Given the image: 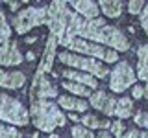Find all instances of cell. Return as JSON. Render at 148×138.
<instances>
[{
	"label": "cell",
	"instance_id": "cell-1",
	"mask_svg": "<svg viewBox=\"0 0 148 138\" xmlns=\"http://www.w3.org/2000/svg\"><path fill=\"white\" fill-rule=\"evenodd\" d=\"M30 116L39 131L52 133L56 127H63L67 118L59 112V107L48 99H34L30 107Z\"/></svg>",
	"mask_w": 148,
	"mask_h": 138
},
{
	"label": "cell",
	"instance_id": "cell-2",
	"mask_svg": "<svg viewBox=\"0 0 148 138\" xmlns=\"http://www.w3.org/2000/svg\"><path fill=\"white\" fill-rule=\"evenodd\" d=\"M67 48H72L74 52L82 53V55H89V57H95V59H102L106 63H117L119 61V53L117 50H108L104 48V44H98V43H92V41H87V39H82V37H74V39L69 43Z\"/></svg>",
	"mask_w": 148,
	"mask_h": 138
},
{
	"label": "cell",
	"instance_id": "cell-3",
	"mask_svg": "<svg viewBox=\"0 0 148 138\" xmlns=\"http://www.w3.org/2000/svg\"><path fill=\"white\" fill-rule=\"evenodd\" d=\"M59 63L69 64L72 68H80L83 72H89L96 77H106L109 74V70L104 66L100 61H96L95 57L89 59V55H78V53H71V52H61L58 55Z\"/></svg>",
	"mask_w": 148,
	"mask_h": 138
},
{
	"label": "cell",
	"instance_id": "cell-4",
	"mask_svg": "<svg viewBox=\"0 0 148 138\" xmlns=\"http://www.w3.org/2000/svg\"><path fill=\"white\" fill-rule=\"evenodd\" d=\"M0 120L13 125H28L30 112L21 101L9 98L6 94H0Z\"/></svg>",
	"mask_w": 148,
	"mask_h": 138
},
{
	"label": "cell",
	"instance_id": "cell-5",
	"mask_svg": "<svg viewBox=\"0 0 148 138\" xmlns=\"http://www.w3.org/2000/svg\"><path fill=\"white\" fill-rule=\"evenodd\" d=\"M46 18H48V7H28L15 17L13 26H15L17 33L22 35L35 26L46 24Z\"/></svg>",
	"mask_w": 148,
	"mask_h": 138
},
{
	"label": "cell",
	"instance_id": "cell-6",
	"mask_svg": "<svg viewBox=\"0 0 148 138\" xmlns=\"http://www.w3.org/2000/svg\"><path fill=\"white\" fill-rule=\"evenodd\" d=\"M137 76L133 74V68L126 61H120L113 72H109V89L113 92H124L128 87L135 85Z\"/></svg>",
	"mask_w": 148,
	"mask_h": 138
},
{
	"label": "cell",
	"instance_id": "cell-7",
	"mask_svg": "<svg viewBox=\"0 0 148 138\" xmlns=\"http://www.w3.org/2000/svg\"><path fill=\"white\" fill-rule=\"evenodd\" d=\"M32 99H48L58 96V89L46 79L45 76H35L34 83H32V90H30Z\"/></svg>",
	"mask_w": 148,
	"mask_h": 138
},
{
	"label": "cell",
	"instance_id": "cell-8",
	"mask_svg": "<svg viewBox=\"0 0 148 138\" xmlns=\"http://www.w3.org/2000/svg\"><path fill=\"white\" fill-rule=\"evenodd\" d=\"M89 105L95 107L96 110H102L106 116H113L115 107H117V99L111 98V96L106 94V92L98 90V92H95V94L89 96Z\"/></svg>",
	"mask_w": 148,
	"mask_h": 138
},
{
	"label": "cell",
	"instance_id": "cell-9",
	"mask_svg": "<svg viewBox=\"0 0 148 138\" xmlns=\"http://www.w3.org/2000/svg\"><path fill=\"white\" fill-rule=\"evenodd\" d=\"M24 61L22 53L18 52L17 43H2L0 44V64L4 66H17Z\"/></svg>",
	"mask_w": 148,
	"mask_h": 138
},
{
	"label": "cell",
	"instance_id": "cell-10",
	"mask_svg": "<svg viewBox=\"0 0 148 138\" xmlns=\"http://www.w3.org/2000/svg\"><path fill=\"white\" fill-rule=\"evenodd\" d=\"M58 37L50 33L48 41H46V48H45V53H43V61H41L39 68H37V74L35 76H45V72H50L52 70V64H54V59H56V46H58Z\"/></svg>",
	"mask_w": 148,
	"mask_h": 138
},
{
	"label": "cell",
	"instance_id": "cell-11",
	"mask_svg": "<svg viewBox=\"0 0 148 138\" xmlns=\"http://www.w3.org/2000/svg\"><path fill=\"white\" fill-rule=\"evenodd\" d=\"M71 6L74 7V11L78 15H82L83 18H96L100 15L98 6H96L92 0H71Z\"/></svg>",
	"mask_w": 148,
	"mask_h": 138
},
{
	"label": "cell",
	"instance_id": "cell-12",
	"mask_svg": "<svg viewBox=\"0 0 148 138\" xmlns=\"http://www.w3.org/2000/svg\"><path fill=\"white\" fill-rule=\"evenodd\" d=\"M24 83H26V76L22 72L0 70V87L2 89H21Z\"/></svg>",
	"mask_w": 148,
	"mask_h": 138
},
{
	"label": "cell",
	"instance_id": "cell-13",
	"mask_svg": "<svg viewBox=\"0 0 148 138\" xmlns=\"http://www.w3.org/2000/svg\"><path fill=\"white\" fill-rule=\"evenodd\" d=\"M63 77H67V79L71 81H76V83H82V85L89 87V89H98V81H96V77L92 76L89 72H74V70H65L61 72Z\"/></svg>",
	"mask_w": 148,
	"mask_h": 138
},
{
	"label": "cell",
	"instance_id": "cell-14",
	"mask_svg": "<svg viewBox=\"0 0 148 138\" xmlns=\"http://www.w3.org/2000/svg\"><path fill=\"white\" fill-rule=\"evenodd\" d=\"M137 77L141 81H148V44L137 50Z\"/></svg>",
	"mask_w": 148,
	"mask_h": 138
},
{
	"label": "cell",
	"instance_id": "cell-15",
	"mask_svg": "<svg viewBox=\"0 0 148 138\" xmlns=\"http://www.w3.org/2000/svg\"><path fill=\"white\" fill-rule=\"evenodd\" d=\"M58 103H59V107L71 110V112H83V110H87V101L71 98V96H59Z\"/></svg>",
	"mask_w": 148,
	"mask_h": 138
},
{
	"label": "cell",
	"instance_id": "cell-16",
	"mask_svg": "<svg viewBox=\"0 0 148 138\" xmlns=\"http://www.w3.org/2000/svg\"><path fill=\"white\" fill-rule=\"evenodd\" d=\"M133 114V101L130 98H120L115 107V116L117 118H130Z\"/></svg>",
	"mask_w": 148,
	"mask_h": 138
},
{
	"label": "cell",
	"instance_id": "cell-17",
	"mask_svg": "<svg viewBox=\"0 0 148 138\" xmlns=\"http://www.w3.org/2000/svg\"><path fill=\"white\" fill-rule=\"evenodd\" d=\"M82 120V123L85 127H89V129H109L111 127V122H108V120H100V118H96V116H92V114H85Z\"/></svg>",
	"mask_w": 148,
	"mask_h": 138
},
{
	"label": "cell",
	"instance_id": "cell-18",
	"mask_svg": "<svg viewBox=\"0 0 148 138\" xmlns=\"http://www.w3.org/2000/svg\"><path fill=\"white\" fill-rule=\"evenodd\" d=\"M63 89L71 90L72 94L76 96H91V89L85 85H82V83H76V81H63Z\"/></svg>",
	"mask_w": 148,
	"mask_h": 138
},
{
	"label": "cell",
	"instance_id": "cell-19",
	"mask_svg": "<svg viewBox=\"0 0 148 138\" xmlns=\"http://www.w3.org/2000/svg\"><path fill=\"white\" fill-rule=\"evenodd\" d=\"M9 37H11V30H9V26H8V22H6V17H4L2 9H0V44L8 43Z\"/></svg>",
	"mask_w": 148,
	"mask_h": 138
},
{
	"label": "cell",
	"instance_id": "cell-20",
	"mask_svg": "<svg viewBox=\"0 0 148 138\" xmlns=\"http://www.w3.org/2000/svg\"><path fill=\"white\" fill-rule=\"evenodd\" d=\"M71 133H72V138H95L91 129L85 127V125H74L71 129Z\"/></svg>",
	"mask_w": 148,
	"mask_h": 138
},
{
	"label": "cell",
	"instance_id": "cell-21",
	"mask_svg": "<svg viewBox=\"0 0 148 138\" xmlns=\"http://www.w3.org/2000/svg\"><path fill=\"white\" fill-rule=\"evenodd\" d=\"M0 138H22V135L15 127H8L0 123Z\"/></svg>",
	"mask_w": 148,
	"mask_h": 138
},
{
	"label": "cell",
	"instance_id": "cell-22",
	"mask_svg": "<svg viewBox=\"0 0 148 138\" xmlns=\"http://www.w3.org/2000/svg\"><path fill=\"white\" fill-rule=\"evenodd\" d=\"M145 7V0H130L128 2V11L132 15H139Z\"/></svg>",
	"mask_w": 148,
	"mask_h": 138
},
{
	"label": "cell",
	"instance_id": "cell-23",
	"mask_svg": "<svg viewBox=\"0 0 148 138\" xmlns=\"http://www.w3.org/2000/svg\"><path fill=\"white\" fill-rule=\"evenodd\" d=\"M109 129H111V133H113V135L117 136V138H119L120 135H122L124 131H126V127H124V123H122V122H113Z\"/></svg>",
	"mask_w": 148,
	"mask_h": 138
},
{
	"label": "cell",
	"instance_id": "cell-24",
	"mask_svg": "<svg viewBox=\"0 0 148 138\" xmlns=\"http://www.w3.org/2000/svg\"><path fill=\"white\" fill-rule=\"evenodd\" d=\"M133 120H135L137 125H141V127L148 129V112H137V116L133 118Z\"/></svg>",
	"mask_w": 148,
	"mask_h": 138
},
{
	"label": "cell",
	"instance_id": "cell-25",
	"mask_svg": "<svg viewBox=\"0 0 148 138\" xmlns=\"http://www.w3.org/2000/svg\"><path fill=\"white\" fill-rule=\"evenodd\" d=\"M139 15H141V26L145 28V31L148 35V4H145V7H143V11Z\"/></svg>",
	"mask_w": 148,
	"mask_h": 138
},
{
	"label": "cell",
	"instance_id": "cell-26",
	"mask_svg": "<svg viewBox=\"0 0 148 138\" xmlns=\"http://www.w3.org/2000/svg\"><path fill=\"white\" fill-rule=\"evenodd\" d=\"M139 135H141V131H137V129H130V131H124L119 138H139Z\"/></svg>",
	"mask_w": 148,
	"mask_h": 138
},
{
	"label": "cell",
	"instance_id": "cell-27",
	"mask_svg": "<svg viewBox=\"0 0 148 138\" xmlns=\"http://www.w3.org/2000/svg\"><path fill=\"white\" fill-rule=\"evenodd\" d=\"M132 92H133V98H135V99H141L143 96H145V87H139V85H133V89H132Z\"/></svg>",
	"mask_w": 148,
	"mask_h": 138
},
{
	"label": "cell",
	"instance_id": "cell-28",
	"mask_svg": "<svg viewBox=\"0 0 148 138\" xmlns=\"http://www.w3.org/2000/svg\"><path fill=\"white\" fill-rule=\"evenodd\" d=\"M4 2L9 6V9H11V11H17V9H18V4H21V0H4Z\"/></svg>",
	"mask_w": 148,
	"mask_h": 138
},
{
	"label": "cell",
	"instance_id": "cell-29",
	"mask_svg": "<svg viewBox=\"0 0 148 138\" xmlns=\"http://www.w3.org/2000/svg\"><path fill=\"white\" fill-rule=\"evenodd\" d=\"M98 138H111V135H109L108 131H106V129H102V133L98 135Z\"/></svg>",
	"mask_w": 148,
	"mask_h": 138
},
{
	"label": "cell",
	"instance_id": "cell-30",
	"mask_svg": "<svg viewBox=\"0 0 148 138\" xmlns=\"http://www.w3.org/2000/svg\"><path fill=\"white\" fill-rule=\"evenodd\" d=\"M34 57H35L34 52H28V53H26V59H28V61H34Z\"/></svg>",
	"mask_w": 148,
	"mask_h": 138
},
{
	"label": "cell",
	"instance_id": "cell-31",
	"mask_svg": "<svg viewBox=\"0 0 148 138\" xmlns=\"http://www.w3.org/2000/svg\"><path fill=\"white\" fill-rule=\"evenodd\" d=\"M35 41H37V37H28L26 43H28V44H32V43H35Z\"/></svg>",
	"mask_w": 148,
	"mask_h": 138
},
{
	"label": "cell",
	"instance_id": "cell-32",
	"mask_svg": "<svg viewBox=\"0 0 148 138\" xmlns=\"http://www.w3.org/2000/svg\"><path fill=\"white\" fill-rule=\"evenodd\" d=\"M139 138H148V129H146V131H141V135H139Z\"/></svg>",
	"mask_w": 148,
	"mask_h": 138
},
{
	"label": "cell",
	"instance_id": "cell-33",
	"mask_svg": "<svg viewBox=\"0 0 148 138\" xmlns=\"http://www.w3.org/2000/svg\"><path fill=\"white\" fill-rule=\"evenodd\" d=\"M109 2H117V0H100V6H104V4H109Z\"/></svg>",
	"mask_w": 148,
	"mask_h": 138
},
{
	"label": "cell",
	"instance_id": "cell-34",
	"mask_svg": "<svg viewBox=\"0 0 148 138\" xmlns=\"http://www.w3.org/2000/svg\"><path fill=\"white\" fill-rule=\"evenodd\" d=\"M69 118H72L74 122H78V120H80V118H78V116H76V114H74V112H72V114H71V116H69Z\"/></svg>",
	"mask_w": 148,
	"mask_h": 138
},
{
	"label": "cell",
	"instance_id": "cell-35",
	"mask_svg": "<svg viewBox=\"0 0 148 138\" xmlns=\"http://www.w3.org/2000/svg\"><path fill=\"white\" fill-rule=\"evenodd\" d=\"M145 96L148 98V81H146V87H145Z\"/></svg>",
	"mask_w": 148,
	"mask_h": 138
},
{
	"label": "cell",
	"instance_id": "cell-36",
	"mask_svg": "<svg viewBox=\"0 0 148 138\" xmlns=\"http://www.w3.org/2000/svg\"><path fill=\"white\" fill-rule=\"evenodd\" d=\"M50 138H61V136H58V135H50Z\"/></svg>",
	"mask_w": 148,
	"mask_h": 138
},
{
	"label": "cell",
	"instance_id": "cell-37",
	"mask_svg": "<svg viewBox=\"0 0 148 138\" xmlns=\"http://www.w3.org/2000/svg\"><path fill=\"white\" fill-rule=\"evenodd\" d=\"M21 2H30V0H21Z\"/></svg>",
	"mask_w": 148,
	"mask_h": 138
},
{
	"label": "cell",
	"instance_id": "cell-38",
	"mask_svg": "<svg viewBox=\"0 0 148 138\" xmlns=\"http://www.w3.org/2000/svg\"><path fill=\"white\" fill-rule=\"evenodd\" d=\"M46 138H50V136H46Z\"/></svg>",
	"mask_w": 148,
	"mask_h": 138
}]
</instances>
